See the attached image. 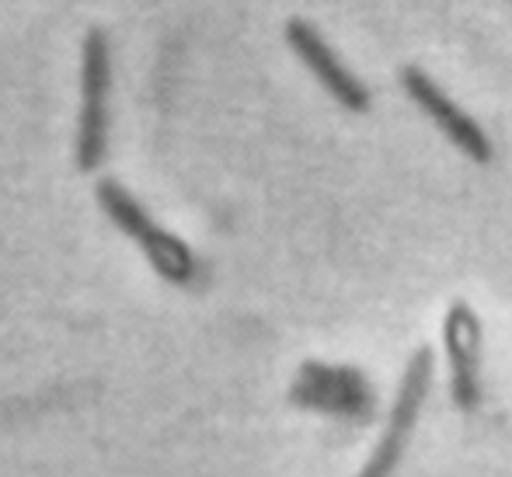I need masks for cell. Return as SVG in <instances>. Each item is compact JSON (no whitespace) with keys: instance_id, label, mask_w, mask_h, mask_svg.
<instances>
[{"instance_id":"cell-1","label":"cell","mask_w":512,"mask_h":477,"mask_svg":"<svg viewBox=\"0 0 512 477\" xmlns=\"http://www.w3.org/2000/svg\"><path fill=\"white\" fill-rule=\"evenodd\" d=\"M98 206L105 209V216L122 234L133 237L136 248L150 258V265H154L161 279H168L175 286H185L196 279V255L189 251V244L171 234V230H164L161 223H154V216L119 182H112V178L98 182Z\"/></svg>"},{"instance_id":"cell-2","label":"cell","mask_w":512,"mask_h":477,"mask_svg":"<svg viewBox=\"0 0 512 477\" xmlns=\"http://www.w3.org/2000/svg\"><path fill=\"white\" fill-rule=\"evenodd\" d=\"M112 46L102 28H91L81 42V115H77V168H102L112 126Z\"/></svg>"},{"instance_id":"cell-3","label":"cell","mask_w":512,"mask_h":477,"mask_svg":"<svg viewBox=\"0 0 512 477\" xmlns=\"http://www.w3.org/2000/svg\"><path fill=\"white\" fill-rule=\"evenodd\" d=\"M432 373H436L432 349L422 345V349L408 359L405 373H401V387L391 404V415H387V429H384V436H380V443L373 446L370 460H366V467L359 477H394L398 474L401 457H405V450H408V439L418 425V415H422V404H425V397H429Z\"/></svg>"},{"instance_id":"cell-4","label":"cell","mask_w":512,"mask_h":477,"mask_svg":"<svg viewBox=\"0 0 512 477\" xmlns=\"http://www.w3.org/2000/svg\"><path fill=\"white\" fill-rule=\"evenodd\" d=\"M293 401L300 408H314L338 418H356V422L373 415V387L352 366L304 363L297 387H293Z\"/></svg>"},{"instance_id":"cell-5","label":"cell","mask_w":512,"mask_h":477,"mask_svg":"<svg viewBox=\"0 0 512 477\" xmlns=\"http://www.w3.org/2000/svg\"><path fill=\"white\" fill-rule=\"evenodd\" d=\"M398 77H401V88H405V95L415 101V105L422 108L432 122H436L439 133H443L453 147H460L467 157H471V161H478V164L492 161V143H488V136L481 133V126L457 105V101L446 95V91L439 88V84L432 81L425 70L401 67Z\"/></svg>"},{"instance_id":"cell-6","label":"cell","mask_w":512,"mask_h":477,"mask_svg":"<svg viewBox=\"0 0 512 477\" xmlns=\"http://www.w3.org/2000/svg\"><path fill=\"white\" fill-rule=\"evenodd\" d=\"M286 42H290L293 53L304 60V67L321 81V88L328 91L338 105L352 108V112H366V108H370V91H366V84L338 60L335 49L324 42V35L317 32L310 21L304 18L286 21Z\"/></svg>"},{"instance_id":"cell-7","label":"cell","mask_w":512,"mask_h":477,"mask_svg":"<svg viewBox=\"0 0 512 477\" xmlns=\"http://www.w3.org/2000/svg\"><path fill=\"white\" fill-rule=\"evenodd\" d=\"M443 342L453 370V404L460 411H474L481 404V321L471 303H450L443 317Z\"/></svg>"},{"instance_id":"cell-8","label":"cell","mask_w":512,"mask_h":477,"mask_svg":"<svg viewBox=\"0 0 512 477\" xmlns=\"http://www.w3.org/2000/svg\"><path fill=\"white\" fill-rule=\"evenodd\" d=\"M509 4H512V0H509Z\"/></svg>"}]
</instances>
